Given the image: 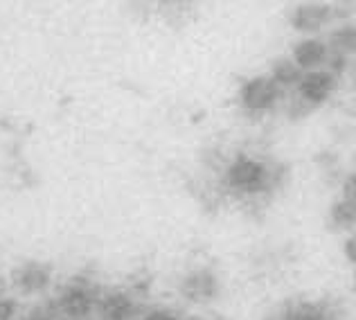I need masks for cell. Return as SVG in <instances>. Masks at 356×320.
<instances>
[{
    "label": "cell",
    "mask_w": 356,
    "mask_h": 320,
    "mask_svg": "<svg viewBox=\"0 0 356 320\" xmlns=\"http://www.w3.org/2000/svg\"><path fill=\"white\" fill-rule=\"evenodd\" d=\"M330 90V77L327 74H309V77L302 81V93L309 99H323Z\"/></svg>",
    "instance_id": "obj_8"
},
{
    "label": "cell",
    "mask_w": 356,
    "mask_h": 320,
    "mask_svg": "<svg viewBox=\"0 0 356 320\" xmlns=\"http://www.w3.org/2000/svg\"><path fill=\"white\" fill-rule=\"evenodd\" d=\"M217 291H219V282L214 278V273L208 269L190 271L181 280V285H178V294H181L187 303H194V305L210 303V300L217 296Z\"/></svg>",
    "instance_id": "obj_3"
},
{
    "label": "cell",
    "mask_w": 356,
    "mask_h": 320,
    "mask_svg": "<svg viewBox=\"0 0 356 320\" xmlns=\"http://www.w3.org/2000/svg\"><path fill=\"white\" fill-rule=\"evenodd\" d=\"M52 275H54V271L48 262L27 259L12 271V285L21 291L23 296H36V294H43V291L50 287Z\"/></svg>",
    "instance_id": "obj_2"
},
{
    "label": "cell",
    "mask_w": 356,
    "mask_h": 320,
    "mask_svg": "<svg viewBox=\"0 0 356 320\" xmlns=\"http://www.w3.org/2000/svg\"><path fill=\"white\" fill-rule=\"evenodd\" d=\"M25 320H54V318H52L50 314H41V312H39V314H32L30 318H25Z\"/></svg>",
    "instance_id": "obj_11"
},
{
    "label": "cell",
    "mask_w": 356,
    "mask_h": 320,
    "mask_svg": "<svg viewBox=\"0 0 356 320\" xmlns=\"http://www.w3.org/2000/svg\"><path fill=\"white\" fill-rule=\"evenodd\" d=\"M268 320H339V314L325 303H291Z\"/></svg>",
    "instance_id": "obj_5"
},
{
    "label": "cell",
    "mask_w": 356,
    "mask_h": 320,
    "mask_svg": "<svg viewBox=\"0 0 356 320\" xmlns=\"http://www.w3.org/2000/svg\"><path fill=\"white\" fill-rule=\"evenodd\" d=\"M140 320H185L183 314L174 312V309H167V307H156V309H149V312L140 318Z\"/></svg>",
    "instance_id": "obj_9"
},
{
    "label": "cell",
    "mask_w": 356,
    "mask_h": 320,
    "mask_svg": "<svg viewBox=\"0 0 356 320\" xmlns=\"http://www.w3.org/2000/svg\"><path fill=\"white\" fill-rule=\"evenodd\" d=\"M95 312L99 320H131L138 314V303L129 291L115 289L99 296Z\"/></svg>",
    "instance_id": "obj_4"
},
{
    "label": "cell",
    "mask_w": 356,
    "mask_h": 320,
    "mask_svg": "<svg viewBox=\"0 0 356 320\" xmlns=\"http://www.w3.org/2000/svg\"><path fill=\"white\" fill-rule=\"evenodd\" d=\"M102 291L92 280L88 278H74L68 285H63V289L57 296V309L59 314L72 320H81L90 316L97 309Z\"/></svg>",
    "instance_id": "obj_1"
},
{
    "label": "cell",
    "mask_w": 356,
    "mask_h": 320,
    "mask_svg": "<svg viewBox=\"0 0 356 320\" xmlns=\"http://www.w3.org/2000/svg\"><path fill=\"white\" fill-rule=\"evenodd\" d=\"M243 104L248 109H266L275 97V86L268 79H255L243 86Z\"/></svg>",
    "instance_id": "obj_7"
},
{
    "label": "cell",
    "mask_w": 356,
    "mask_h": 320,
    "mask_svg": "<svg viewBox=\"0 0 356 320\" xmlns=\"http://www.w3.org/2000/svg\"><path fill=\"white\" fill-rule=\"evenodd\" d=\"M18 314V300L0 296V320H14Z\"/></svg>",
    "instance_id": "obj_10"
},
{
    "label": "cell",
    "mask_w": 356,
    "mask_h": 320,
    "mask_svg": "<svg viewBox=\"0 0 356 320\" xmlns=\"http://www.w3.org/2000/svg\"><path fill=\"white\" fill-rule=\"evenodd\" d=\"M228 181L232 187H239V190H255L264 181V167L255 163V160L239 158L228 169Z\"/></svg>",
    "instance_id": "obj_6"
}]
</instances>
